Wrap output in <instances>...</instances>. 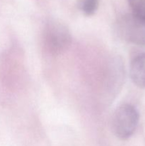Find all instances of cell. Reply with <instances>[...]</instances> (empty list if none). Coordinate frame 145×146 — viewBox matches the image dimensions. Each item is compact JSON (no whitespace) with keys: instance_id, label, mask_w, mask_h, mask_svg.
<instances>
[{"instance_id":"6da1fadb","label":"cell","mask_w":145,"mask_h":146,"mask_svg":"<svg viewBox=\"0 0 145 146\" xmlns=\"http://www.w3.org/2000/svg\"><path fill=\"white\" fill-rule=\"evenodd\" d=\"M45 49L48 54L58 56L68 49L72 37L68 27L61 21H50L45 24L43 34Z\"/></svg>"},{"instance_id":"7a4b0ae2","label":"cell","mask_w":145,"mask_h":146,"mask_svg":"<svg viewBox=\"0 0 145 146\" xmlns=\"http://www.w3.org/2000/svg\"><path fill=\"white\" fill-rule=\"evenodd\" d=\"M139 112L131 104H122L115 110L111 121V128L117 138L126 140L130 138L139 123Z\"/></svg>"},{"instance_id":"3957f363","label":"cell","mask_w":145,"mask_h":146,"mask_svg":"<svg viewBox=\"0 0 145 146\" xmlns=\"http://www.w3.org/2000/svg\"><path fill=\"white\" fill-rule=\"evenodd\" d=\"M118 33L122 38L129 42L145 46V18L134 14H127L117 21Z\"/></svg>"},{"instance_id":"277c9868","label":"cell","mask_w":145,"mask_h":146,"mask_svg":"<svg viewBox=\"0 0 145 146\" xmlns=\"http://www.w3.org/2000/svg\"><path fill=\"white\" fill-rule=\"evenodd\" d=\"M132 81L138 87L145 88V52L135 56L129 66Z\"/></svg>"},{"instance_id":"5b68a950","label":"cell","mask_w":145,"mask_h":146,"mask_svg":"<svg viewBox=\"0 0 145 146\" xmlns=\"http://www.w3.org/2000/svg\"><path fill=\"white\" fill-rule=\"evenodd\" d=\"M77 7L85 16L95 14L99 7V0H77Z\"/></svg>"},{"instance_id":"8992f818","label":"cell","mask_w":145,"mask_h":146,"mask_svg":"<svg viewBox=\"0 0 145 146\" xmlns=\"http://www.w3.org/2000/svg\"><path fill=\"white\" fill-rule=\"evenodd\" d=\"M132 14L145 18V0H127Z\"/></svg>"}]
</instances>
